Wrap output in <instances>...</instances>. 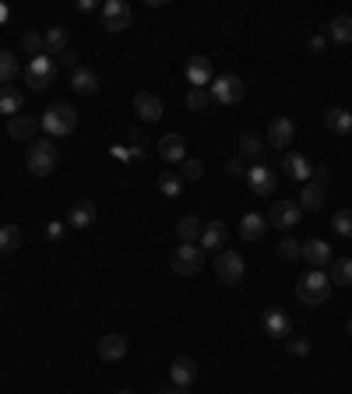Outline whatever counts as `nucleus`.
I'll return each instance as SVG.
<instances>
[{"label": "nucleus", "mask_w": 352, "mask_h": 394, "mask_svg": "<svg viewBox=\"0 0 352 394\" xmlns=\"http://www.w3.org/2000/svg\"><path fill=\"white\" fill-rule=\"evenodd\" d=\"M39 127L50 134V141L67 137V134H75V127H78V109L67 106V102H53V106L39 116Z\"/></svg>", "instance_id": "1"}, {"label": "nucleus", "mask_w": 352, "mask_h": 394, "mask_svg": "<svg viewBox=\"0 0 352 394\" xmlns=\"http://www.w3.org/2000/svg\"><path fill=\"white\" fill-rule=\"evenodd\" d=\"M25 162H28V169H32L35 176H53V173H57V162H60V152H57V145H53L50 137H35V141L28 145V152H25Z\"/></svg>", "instance_id": "2"}, {"label": "nucleus", "mask_w": 352, "mask_h": 394, "mask_svg": "<svg viewBox=\"0 0 352 394\" xmlns=\"http://www.w3.org/2000/svg\"><path fill=\"white\" fill-rule=\"evenodd\" d=\"M328 296H331L328 271L310 268V271L296 282V299H299V303H307V306H321V303H328Z\"/></svg>", "instance_id": "3"}, {"label": "nucleus", "mask_w": 352, "mask_h": 394, "mask_svg": "<svg viewBox=\"0 0 352 394\" xmlns=\"http://www.w3.org/2000/svg\"><path fill=\"white\" fill-rule=\"evenodd\" d=\"M243 275H247L243 254H236V250H222V254L215 257V278H219L222 286H240Z\"/></svg>", "instance_id": "4"}, {"label": "nucleus", "mask_w": 352, "mask_h": 394, "mask_svg": "<svg viewBox=\"0 0 352 394\" xmlns=\"http://www.w3.org/2000/svg\"><path fill=\"white\" fill-rule=\"evenodd\" d=\"M170 264H173L176 275L194 278V275L201 271V264H204V250H201L197 243H180L173 250V257H170Z\"/></svg>", "instance_id": "5"}, {"label": "nucleus", "mask_w": 352, "mask_h": 394, "mask_svg": "<svg viewBox=\"0 0 352 394\" xmlns=\"http://www.w3.org/2000/svg\"><path fill=\"white\" fill-rule=\"evenodd\" d=\"M21 74H25V85H32V89H50V85L57 81V64H53V57L43 53V57H35Z\"/></svg>", "instance_id": "6"}, {"label": "nucleus", "mask_w": 352, "mask_h": 394, "mask_svg": "<svg viewBox=\"0 0 352 394\" xmlns=\"http://www.w3.org/2000/svg\"><path fill=\"white\" fill-rule=\"evenodd\" d=\"M247 184H251V191L261 197H271L275 194V187H278V173L268 166V162H254L251 169H247Z\"/></svg>", "instance_id": "7"}, {"label": "nucleus", "mask_w": 352, "mask_h": 394, "mask_svg": "<svg viewBox=\"0 0 352 394\" xmlns=\"http://www.w3.org/2000/svg\"><path fill=\"white\" fill-rule=\"evenodd\" d=\"M211 98L215 102H222V106H236L240 98H243V81L236 78V74H222V78H215L211 81Z\"/></svg>", "instance_id": "8"}, {"label": "nucleus", "mask_w": 352, "mask_h": 394, "mask_svg": "<svg viewBox=\"0 0 352 394\" xmlns=\"http://www.w3.org/2000/svg\"><path fill=\"white\" fill-rule=\"evenodd\" d=\"M131 25V4L127 0H106L102 4V28L106 32H123Z\"/></svg>", "instance_id": "9"}, {"label": "nucleus", "mask_w": 352, "mask_h": 394, "mask_svg": "<svg viewBox=\"0 0 352 394\" xmlns=\"http://www.w3.org/2000/svg\"><path fill=\"white\" fill-rule=\"evenodd\" d=\"M299 215H303V208H299L296 201H275L271 211H268V222H271L275 229L289 232L292 225H299Z\"/></svg>", "instance_id": "10"}, {"label": "nucleus", "mask_w": 352, "mask_h": 394, "mask_svg": "<svg viewBox=\"0 0 352 394\" xmlns=\"http://www.w3.org/2000/svg\"><path fill=\"white\" fill-rule=\"evenodd\" d=\"M226 240H229V225H226L222 218H215V222H208V225L201 229L197 247H201L204 254H222V250H226Z\"/></svg>", "instance_id": "11"}, {"label": "nucleus", "mask_w": 352, "mask_h": 394, "mask_svg": "<svg viewBox=\"0 0 352 394\" xmlns=\"http://www.w3.org/2000/svg\"><path fill=\"white\" fill-rule=\"evenodd\" d=\"M299 257H303L310 268H317V271L328 268V264L335 261V257H331V247H328L324 240H307V243L299 247Z\"/></svg>", "instance_id": "12"}, {"label": "nucleus", "mask_w": 352, "mask_h": 394, "mask_svg": "<svg viewBox=\"0 0 352 394\" xmlns=\"http://www.w3.org/2000/svg\"><path fill=\"white\" fill-rule=\"evenodd\" d=\"M282 173H285L289 180H303V184H310L314 166L307 162V155H299V152H285V155H282Z\"/></svg>", "instance_id": "13"}, {"label": "nucleus", "mask_w": 352, "mask_h": 394, "mask_svg": "<svg viewBox=\"0 0 352 394\" xmlns=\"http://www.w3.org/2000/svg\"><path fill=\"white\" fill-rule=\"evenodd\" d=\"M127 349H131V342L123 334H102L99 338V359L102 363H120L127 356Z\"/></svg>", "instance_id": "14"}, {"label": "nucleus", "mask_w": 352, "mask_h": 394, "mask_svg": "<svg viewBox=\"0 0 352 394\" xmlns=\"http://www.w3.org/2000/svg\"><path fill=\"white\" fill-rule=\"evenodd\" d=\"M134 113L145 120V123H159L163 120V98L155 92H138L134 96Z\"/></svg>", "instance_id": "15"}, {"label": "nucleus", "mask_w": 352, "mask_h": 394, "mask_svg": "<svg viewBox=\"0 0 352 394\" xmlns=\"http://www.w3.org/2000/svg\"><path fill=\"white\" fill-rule=\"evenodd\" d=\"M187 81H190V89H211V60L190 57L187 60Z\"/></svg>", "instance_id": "16"}, {"label": "nucleus", "mask_w": 352, "mask_h": 394, "mask_svg": "<svg viewBox=\"0 0 352 394\" xmlns=\"http://www.w3.org/2000/svg\"><path fill=\"white\" fill-rule=\"evenodd\" d=\"M170 377H173V388H190L197 381V363L190 356H176L170 363Z\"/></svg>", "instance_id": "17"}, {"label": "nucleus", "mask_w": 352, "mask_h": 394, "mask_svg": "<svg viewBox=\"0 0 352 394\" xmlns=\"http://www.w3.org/2000/svg\"><path fill=\"white\" fill-rule=\"evenodd\" d=\"M292 137H296V123H292L289 116H275V120L268 123V145H275V148H285Z\"/></svg>", "instance_id": "18"}, {"label": "nucleus", "mask_w": 352, "mask_h": 394, "mask_svg": "<svg viewBox=\"0 0 352 394\" xmlns=\"http://www.w3.org/2000/svg\"><path fill=\"white\" fill-rule=\"evenodd\" d=\"M324 127H328L331 134L346 137V134H352V113L342 109V106H328V109H324Z\"/></svg>", "instance_id": "19"}, {"label": "nucleus", "mask_w": 352, "mask_h": 394, "mask_svg": "<svg viewBox=\"0 0 352 394\" xmlns=\"http://www.w3.org/2000/svg\"><path fill=\"white\" fill-rule=\"evenodd\" d=\"M159 155H163V162L180 166V162L187 159V141H183L180 134H166V137L159 141Z\"/></svg>", "instance_id": "20"}, {"label": "nucleus", "mask_w": 352, "mask_h": 394, "mask_svg": "<svg viewBox=\"0 0 352 394\" xmlns=\"http://www.w3.org/2000/svg\"><path fill=\"white\" fill-rule=\"evenodd\" d=\"M35 130H39V120L35 116H14V120H7V137H14V141H35Z\"/></svg>", "instance_id": "21"}, {"label": "nucleus", "mask_w": 352, "mask_h": 394, "mask_svg": "<svg viewBox=\"0 0 352 394\" xmlns=\"http://www.w3.org/2000/svg\"><path fill=\"white\" fill-rule=\"evenodd\" d=\"M95 215H99V211H95L92 201H75L71 211H67V225H71V229H88V225L95 222Z\"/></svg>", "instance_id": "22"}, {"label": "nucleus", "mask_w": 352, "mask_h": 394, "mask_svg": "<svg viewBox=\"0 0 352 394\" xmlns=\"http://www.w3.org/2000/svg\"><path fill=\"white\" fill-rule=\"evenodd\" d=\"M201 229H204V222H201L197 215H183V218L176 222V240H180V243H197V240H201Z\"/></svg>", "instance_id": "23"}, {"label": "nucleus", "mask_w": 352, "mask_h": 394, "mask_svg": "<svg viewBox=\"0 0 352 394\" xmlns=\"http://www.w3.org/2000/svg\"><path fill=\"white\" fill-rule=\"evenodd\" d=\"M71 89H75V92H82V96H95V92H99V74H95V71H88V67L71 71Z\"/></svg>", "instance_id": "24"}, {"label": "nucleus", "mask_w": 352, "mask_h": 394, "mask_svg": "<svg viewBox=\"0 0 352 394\" xmlns=\"http://www.w3.org/2000/svg\"><path fill=\"white\" fill-rule=\"evenodd\" d=\"M264 331H268L271 338H289V317H285L278 306H271V310L264 313Z\"/></svg>", "instance_id": "25"}, {"label": "nucleus", "mask_w": 352, "mask_h": 394, "mask_svg": "<svg viewBox=\"0 0 352 394\" xmlns=\"http://www.w3.org/2000/svg\"><path fill=\"white\" fill-rule=\"evenodd\" d=\"M264 229H268V222H264L258 211L243 215V222H240V236H243L247 243H258V240H264Z\"/></svg>", "instance_id": "26"}, {"label": "nucleus", "mask_w": 352, "mask_h": 394, "mask_svg": "<svg viewBox=\"0 0 352 394\" xmlns=\"http://www.w3.org/2000/svg\"><path fill=\"white\" fill-rule=\"evenodd\" d=\"M21 229L18 225H0V257H11L21 250Z\"/></svg>", "instance_id": "27"}, {"label": "nucleus", "mask_w": 352, "mask_h": 394, "mask_svg": "<svg viewBox=\"0 0 352 394\" xmlns=\"http://www.w3.org/2000/svg\"><path fill=\"white\" fill-rule=\"evenodd\" d=\"M328 282L331 286H352V261L349 257H335L328 264Z\"/></svg>", "instance_id": "28"}, {"label": "nucleus", "mask_w": 352, "mask_h": 394, "mask_svg": "<svg viewBox=\"0 0 352 394\" xmlns=\"http://www.w3.org/2000/svg\"><path fill=\"white\" fill-rule=\"evenodd\" d=\"M328 35H331V43L349 46L352 43V14H339V18L328 25Z\"/></svg>", "instance_id": "29"}, {"label": "nucleus", "mask_w": 352, "mask_h": 394, "mask_svg": "<svg viewBox=\"0 0 352 394\" xmlns=\"http://www.w3.org/2000/svg\"><path fill=\"white\" fill-rule=\"evenodd\" d=\"M296 204H299L303 211H321V208H324V187H317V184H307Z\"/></svg>", "instance_id": "30"}, {"label": "nucleus", "mask_w": 352, "mask_h": 394, "mask_svg": "<svg viewBox=\"0 0 352 394\" xmlns=\"http://www.w3.org/2000/svg\"><path fill=\"white\" fill-rule=\"evenodd\" d=\"M60 53H67V28H50L46 32V57H60Z\"/></svg>", "instance_id": "31"}, {"label": "nucleus", "mask_w": 352, "mask_h": 394, "mask_svg": "<svg viewBox=\"0 0 352 394\" xmlns=\"http://www.w3.org/2000/svg\"><path fill=\"white\" fill-rule=\"evenodd\" d=\"M21 74V67H18V60L7 53V50H0V89H11V81Z\"/></svg>", "instance_id": "32"}, {"label": "nucleus", "mask_w": 352, "mask_h": 394, "mask_svg": "<svg viewBox=\"0 0 352 394\" xmlns=\"http://www.w3.org/2000/svg\"><path fill=\"white\" fill-rule=\"evenodd\" d=\"M21 106H25V96H21L18 89H0V113H7V116L14 120Z\"/></svg>", "instance_id": "33"}, {"label": "nucleus", "mask_w": 352, "mask_h": 394, "mask_svg": "<svg viewBox=\"0 0 352 394\" xmlns=\"http://www.w3.org/2000/svg\"><path fill=\"white\" fill-rule=\"evenodd\" d=\"M240 152H243L247 159L264 162V141L258 137V134H240Z\"/></svg>", "instance_id": "34"}, {"label": "nucleus", "mask_w": 352, "mask_h": 394, "mask_svg": "<svg viewBox=\"0 0 352 394\" xmlns=\"http://www.w3.org/2000/svg\"><path fill=\"white\" fill-rule=\"evenodd\" d=\"M21 50L35 60V57H43L46 53V35H39V32H25L21 35Z\"/></svg>", "instance_id": "35"}, {"label": "nucleus", "mask_w": 352, "mask_h": 394, "mask_svg": "<svg viewBox=\"0 0 352 394\" xmlns=\"http://www.w3.org/2000/svg\"><path fill=\"white\" fill-rule=\"evenodd\" d=\"M159 191L166 197H180V191H183V176L173 173V169H166V173L159 176Z\"/></svg>", "instance_id": "36"}, {"label": "nucleus", "mask_w": 352, "mask_h": 394, "mask_svg": "<svg viewBox=\"0 0 352 394\" xmlns=\"http://www.w3.org/2000/svg\"><path fill=\"white\" fill-rule=\"evenodd\" d=\"M208 102H211V92H208V89H190V92H187V109H190V113H204Z\"/></svg>", "instance_id": "37"}, {"label": "nucleus", "mask_w": 352, "mask_h": 394, "mask_svg": "<svg viewBox=\"0 0 352 394\" xmlns=\"http://www.w3.org/2000/svg\"><path fill=\"white\" fill-rule=\"evenodd\" d=\"M331 225H335V232H339V236H346V240H352V208H346V211H339V215L331 218Z\"/></svg>", "instance_id": "38"}, {"label": "nucleus", "mask_w": 352, "mask_h": 394, "mask_svg": "<svg viewBox=\"0 0 352 394\" xmlns=\"http://www.w3.org/2000/svg\"><path fill=\"white\" fill-rule=\"evenodd\" d=\"M180 176H183V180H201V176H204V166H201L197 159L187 155V159L180 162Z\"/></svg>", "instance_id": "39"}, {"label": "nucleus", "mask_w": 352, "mask_h": 394, "mask_svg": "<svg viewBox=\"0 0 352 394\" xmlns=\"http://www.w3.org/2000/svg\"><path fill=\"white\" fill-rule=\"evenodd\" d=\"M299 247H303L299 240H292V236H285V240L278 243V257H282V261H299Z\"/></svg>", "instance_id": "40"}, {"label": "nucleus", "mask_w": 352, "mask_h": 394, "mask_svg": "<svg viewBox=\"0 0 352 394\" xmlns=\"http://www.w3.org/2000/svg\"><path fill=\"white\" fill-rule=\"evenodd\" d=\"M285 349H289V356H310V338L289 334V338H285Z\"/></svg>", "instance_id": "41"}, {"label": "nucleus", "mask_w": 352, "mask_h": 394, "mask_svg": "<svg viewBox=\"0 0 352 394\" xmlns=\"http://www.w3.org/2000/svg\"><path fill=\"white\" fill-rule=\"evenodd\" d=\"M310 184H317V187H328V184H331V169H328V166H314V176H310Z\"/></svg>", "instance_id": "42"}, {"label": "nucleus", "mask_w": 352, "mask_h": 394, "mask_svg": "<svg viewBox=\"0 0 352 394\" xmlns=\"http://www.w3.org/2000/svg\"><path fill=\"white\" fill-rule=\"evenodd\" d=\"M226 173H229V176H247V162H243V159H229V162H226Z\"/></svg>", "instance_id": "43"}, {"label": "nucleus", "mask_w": 352, "mask_h": 394, "mask_svg": "<svg viewBox=\"0 0 352 394\" xmlns=\"http://www.w3.org/2000/svg\"><path fill=\"white\" fill-rule=\"evenodd\" d=\"M60 64H64V67H71V71H78V53H75V50L60 53Z\"/></svg>", "instance_id": "44"}, {"label": "nucleus", "mask_w": 352, "mask_h": 394, "mask_svg": "<svg viewBox=\"0 0 352 394\" xmlns=\"http://www.w3.org/2000/svg\"><path fill=\"white\" fill-rule=\"evenodd\" d=\"M324 46H328L324 35H314V39H310V53H324Z\"/></svg>", "instance_id": "45"}, {"label": "nucleus", "mask_w": 352, "mask_h": 394, "mask_svg": "<svg viewBox=\"0 0 352 394\" xmlns=\"http://www.w3.org/2000/svg\"><path fill=\"white\" fill-rule=\"evenodd\" d=\"M60 232H64V222H50V225H46V236H50V240H60Z\"/></svg>", "instance_id": "46"}, {"label": "nucleus", "mask_w": 352, "mask_h": 394, "mask_svg": "<svg viewBox=\"0 0 352 394\" xmlns=\"http://www.w3.org/2000/svg\"><path fill=\"white\" fill-rule=\"evenodd\" d=\"M113 155H116L120 162H131V148H123V145H116V148H113Z\"/></svg>", "instance_id": "47"}, {"label": "nucleus", "mask_w": 352, "mask_h": 394, "mask_svg": "<svg viewBox=\"0 0 352 394\" xmlns=\"http://www.w3.org/2000/svg\"><path fill=\"white\" fill-rule=\"evenodd\" d=\"M155 394H190V388H163V391H155Z\"/></svg>", "instance_id": "48"}, {"label": "nucleus", "mask_w": 352, "mask_h": 394, "mask_svg": "<svg viewBox=\"0 0 352 394\" xmlns=\"http://www.w3.org/2000/svg\"><path fill=\"white\" fill-rule=\"evenodd\" d=\"M78 11H85V14H88V11H95V0H82V4H78Z\"/></svg>", "instance_id": "49"}, {"label": "nucleus", "mask_w": 352, "mask_h": 394, "mask_svg": "<svg viewBox=\"0 0 352 394\" xmlns=\"http://www.w3.org/2000/svg\"><path fill=\"white\" fill-rule=\"evenodd\" d=\"M7 18H11V11H7V7L0 4V21H7Z\"/></svg>", "instance_id": "50"}, {"label": "nucleus", "mask_w": 352, "mask_h": 394, "mask_svg": "<svg viewBox=\"0 0 352 394\" xmlns=\"http://www.w3.org/2000/svg\"><path fill=\"white\" fill-rule=\"evenodd\" d=\"M346 334H349V338H352V317H349V320H346Z\"/></svg>", "instance_id": "51"}, {"label": "nucleus", "mask_w": 352, "mask_h": 394, "mask_svg": "<svg viewBox=\"0 0 352 394\" xmlns=\"http://www.w3.org/2000/svg\"><path fill=\"white\" fill-rule=\"evenodd\" d=\"M120 394H131V391H120Z\"/></svg>", "instance_id": "52"}]
</instances>
